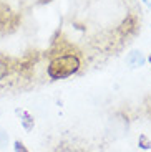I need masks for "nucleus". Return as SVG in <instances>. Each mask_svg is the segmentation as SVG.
Listing matches in <instances>:
<instances>
[{
  "label": "nucleus",
  "instance_id": "obj_4",
  "mask_svg": "<svg viewBox=\"0 0 151 152\" xmlns=\"http://www.w3.org/2000/svg\"><path fill=\"white\" fill-rule=\"evenodd\" d=\"M126 63L131 68H141L146 63V58L143 56V53H141L140 50H133V51L128 53V56H126Z\"/></svg>",
  "mask_w": 151,
  "mask_h": 152
},
{
  "label": "nucleus",
  "instance_id": "obj_2",
  "mask_svg": "<svg viewBox=\"0 0 151 152\" xmlns=\"http://www.w3.org/2000/svg\"><path fill=\"white\" fill-rule=\"evenodd\" d=\"M22 17L19 12H15L7 2L0 0V37L15 33L20 27Z\"/></svg>",
  "mask_w": 151,
  "mask_h": 152
},
{
  "label": "nucleus",
  "instance_id": "obj_7",
  "mask_svg": "<svg viewBox=\"0 0 151 152\" xmlns=\"http://www.w3.org/2000/svg\"><path fill=\"white\" fill-rule=\"evenodd\" d=\"M141 149H151V141L148 139L146 136H140V141H138Z\"/></svg>",
  "mask_w": 151,
  "mask_h": 152
},
{
  "label": "nucleus",
  "instance_id": "obj_8",
  "mask_svg": "<svg viewBox=\"0 0 151 152\" xmlns=\"http://www.w3.org/2000/svg\"><path fill=\"white\" fill-rule=\"evenodd\" d=\"M7 141H8V134H7V131L0 126V147L7 145Z\"/></svg>",
  "mask_w": 151,
  "mask_h": 152
},
{
  "label": "nucleus",
  "instance_id": "obj_5",
  "mask_svg": "<svg viewBox=\"0 0 151 152\" xmlns=\"http://www.w3.org/2000/svg\"><path fill=\"white\" fill-rule=\"evenodd\" d=\"M15 113H17V116L20 118V124H22L23 129H25V131H32V129H33L35 119H33V116H32L28 111H25V109H17Z\"/></svg>",
  "mask_w": 151,
  "mask_h": 152
},
{
  "label": "nucleus",
  "instance_id": "obj_10",
  "mask_svg": "<svg viewBox=\"0 0 151 152\" xmlns=\"http://www.w3.org/2000/svg\"><path fill=\"white\" fill-rule=\"evenodd\" d=\"M144 106H146V111H148V114H150V118H151V98H146Z\"/></svg>",
  "mask_w": 151,
  "mask_h": 152
},
{
  "label": "nucleus",
  "instance_id": "obj_12",
  "mask_svg": "<svg viewBox=\"0 0 151 152\" xmlns=\"http://www.w3.org/2000/svg\"><path fill=\"white\" fill-rule=\"evenodd\" d=\"M150 63H151V55H150Z\"/></svg>",
  "mask_w": 151,
  "mask_h": 152
},
{
  "label": "nucleus",
  "instance_id": "obj_6",
  "mask_svg": "<svg viewBox=\"0 0 151 152\" xmlns=\"http://www.w3.org/2000/svg\"><path fill=\"white\" fill-rule=\"evenodd\" d=\"M10 71H12V65L8 63V60L0 58V81L7 80V76L10 75Z\"/></svg>",
  "mask_w": 151,
  "mask_h": 152
},
{
  "label": "nucleus",
  "instance_id": "obj_1",
  "mask_svg": "<svg viewBox=\"0 0 151 152\" xmlns=\"http://www.w3.org/2000/svg\"><path fill=\"white\" fill-rule=\"evenodd\" d=\"M81 66L80 56L76 53H63V55H53L48 63L47 73L52 80H65L73 76Z\"/></svg>",
  "mask_w": 151,
  "mask_h": 152
},
{
  "label": "nucleus",
  "instance_id": "obj_3",
  "mask_svg": "<svg viewBox=\"0 0 151 152\" xmlns=\"http://www.w3.org/2000/svg\"><path fill=\"white\" fill-rule=\"evenodd\" d=\"M138 31V17L130 13L123 18V22L120 23V27H118V35L121 38H130Z\"/></svg>",
  "mask_w": 151,
  "mask_h": 152
},
{
  "label": "nucleus",
  "instance_id": "obj_11",
  "mask_svg": "<svg viewBox=\"0 0 151 152\" xmlns=\"http://www.w3.org/2000/svg\"><path fill=\"white\" fill-rule=\"evenodd\" d=\"M143 4H144V5H148V7L151 8V0H143Z\"/></svg>",
  "mask_w": 151,
  "mask_h": 152
},
{
  "label": "nucleus",
  "instance_id": "obj_9",
  "mask_svg": "<svg viewBox=\"0 0 151 152\" xmlns=\"http://www.w3.org/2000/svg\"><path fill=\"white\" fill-rule=\"evenodd\" d=\"M13 151H15V152H28V149L25 147V144H23V142L15 141V142H13Z\"/></svg>",
  "mask_w": 151,
  "mask_h": 152
}]
</instances>
